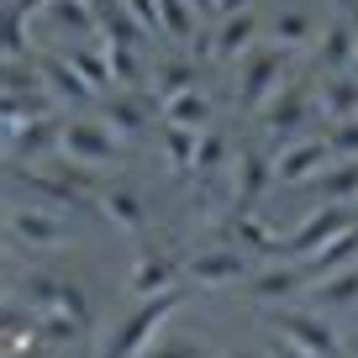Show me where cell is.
Wrapping results in <instances>:
<instances>
[{
  "instance_id": "cell-1",
  "label": "cell",
  "mask_w": 358,
  "mask_h": 358,
  "mask_svg": "<svg viewBox=\"0 0 358 358\" xmlns=\"http://www.w3.org/2000/svg\"><path fill=\"white\" fill-rule=\"evenodd\" d=\"M185 306V285L179 290H164L153 295V301H137L132 311L122 316V322L111 327V337H106L101 348H95V358H143L148 348L164 337V327L174 322V311Z\"/></svg>"
},
{
  "instance_id": "cell-2",
  "label": "cell",
  "mask_w": 358,
  "mask_h": 358,
  "mask_svg": "<svg viewBox=\"0 0 358 358\" xmlns=\"http://www.w3.org/2000/svg\"><path fill=\"white\" fill-rule=\"evenodd\" d=\"M295 79V48H280V43H258L253 53L237 64V111L243 116H258L285 85Z\"/></svg>"
},
{
  "instance_id": "cell-3",
  "label": "cell",
  "mask_w": 358,
  "mask_h": 358,
  "mask_svg": "<svg viewBox=\"0 0 358 358\" xmlns=\"http://www.w3.org/2000/svg\"><path fill=\"white\" fill-rule=\"evenodd\" d=\"M264 311V322H268V332L274 337H285V343H295L301 353H311V358H343V337H337V327L327 322L322 311H306V306H258Z\"/></svg>"
},
{
  "instance_id": "cell-4",
  "label": "cell",
  "mask_w": 358,
  "mask_h": 358,
  "mask_svg": "<svg viewBox=\"0 0 358 358\" xmlns=\"http://www.w3.org/2000/svg\"><path fill=\"white\" fill-rule=\"evenodd\" d=\"M6 243L11 248H27V253H64L74 243V227H69L64 211H48L37 201H11L6 211Z\"/></svg>"
},
{
  "instance_id": "cell-5",
  "label": "cell",
  "mask_w": 358,
  "mask_h": 358,
  "mask_svg": "<svg viewBox=\"0 0 358 358\" xmlns=\"http://www.w3.org/2000/svg\"><path fill=\"white\" fill-rule=\"evenodd\" d=\"M11 301H27L32 311H69L90 327V290L79 280H69L64 268H32L27 280H11Z\"/></svg>"
},
{
  "instance_id": "cell-6",
  "label": "cell",
  "mask_w": 358,
  "mask_h": 358,
  "mask_svg": "<svg viewBox=\"0 0 358 358\" xmlns=\"http://www.w3.org/2000/svg\"><path fill=\"white\" fill-rule=\"evenodd\" d=\"M58 158L79 169H111V164H127V137H116L101 116H69Z\"/></svg>"
},
{
  "instance_id": "cell-7",
  "label": "cell",
  "mask_w": 358,
  "mask_h": 358,
  "mask_svg": "<svg viewBox=\"0 0 358 358\" xmlns=\"http://www.w3.org/2000/svg\"><path fill=\"white\" fill-rule=\"evenodd\" d=\"M311 116H316V85H311V79H290V85H285L280 95L253 116V122H258V132H264V137H280V148H285V143H295V137L306 132Z\"/></svg>"
},
{
  "instance_id": "cell-8",
  "label": "cell",
  "mask_w": 358,
  "mask_h": 358,
  "mask_svg": "<svg viewBox=\"0 0 358 358\" xmlns=\"http://www.w3.org/2000/svg\"><path fill=\"white\" fill-rule=\"evenodd\" d=\"M253 268H258L253 253L222 243V248H206V253L185 258V285H195V290H232V285L253 280Z\"/></svg>"
},
{
  "instance_id": "cell-9",
  "label": "cell",
  "mask_w": 358,
  "mask_h": 358,
  "mask_svg": "<svg viewBox=\"0 0 358 358\" xmlns=\"http://www.w3.org/2000/svg\"><path fill=\"white\" fill-rule=\"evenodd\" d=\"M353 206H311L301 222L285 232V248L280 258H316L327 243H337L343 232H353Z\"/></svg>"
},
{
  "instance_id": "cell-10",
  "label": "cell",
  "mask_w": 358,
  "mask_h": 358,
  "mask_svg": "<svg viewBox=\"0 0 358 358\" xmlns=\"http://www.w3.org/2000/svg\"><path fill=\"white\" fill-rule=\"evenodd\" d=\"M311 264H301V258H280V264H258L253 280L243 285L248 301L258 306H290L295 295H311Z\"/></svg>"
},
{
  "instance_id": "cell-11",
  "label": "cell",
  "mask_w": 358,
  "mask_h": 358,
  "mask_svg": "<svg viewBox=\"0 0 358 358\" xmlns=\"http://www.w3.org/2000/svg\"><path fill=\"white\" fill-rule=\"evenodd\" d=\"M268 37V22L258 11H237V16H216L211 32H206V58L216 64H243L258 43Z\"/></svg>"
},
{
  "instance_id": "cell-12",
  "label": "cell",
  "mask_w": 358,
  "mask_h": 358,
  "mask_svg": "<svg viewBox=\"0 0 358 358\" xmlns=\"http://www.w3.org/2000/svg\"><path fill=\"white\" fill-rule=\"evenodd\" d=\"M64 127H69L64 111H48V116H37V122L6 132V164H32L37 169L48 153H64Z\"/></svg>"
},
{
  "instance_id": "cell-13",
  "label": "cell",
  "mask_w": 358,
  "mask_h": 358,
  "mask_svg": "<svg viewBox=\"0 0 358 358\" xmlns=\"http://www.w3.org/2000/svg\"><path fill=\"white\" fill-rule=\"evenodd\" d=\"M332 158L337 153H332L327 137H295V143H285L280 153H274V179H280L285 190H306Z\"/></svg>"
},
{
  "instance_id": "cell-14",
  "label": "cell",
  "mask_w": 358,
  "mask_h": 358,
  "mask_svg": "<svg viewBox=\"0 0 358 358\" xmlns=\"http://www.w3.org/2000/svg\"><path fill=\"white\" fill-rule=\"evenodd\" d=\"M179 285H185V264H174L164 248H143L132 274H127V295H132V301H153V295L179 290Z\"/></svg>"
},
{
  "instance_id": "cell-15",
  "label": "cell",
  "mask_w": 358,
  "mask_h": 358,
  "mask_svg": "<svg viewBox=\"0 0 358 358\" xmlns=\"http://www.w3.org/2000/svg\"><path fill=\"white\" fill-rule=\"evenodd\" d=\"M37 74H43V85H48V95H53L58 106H90V101H101L95 90H90V79L79 74L74 64H69L64 53H53V48H37Z\"/></svg>"
},
{
  "instance_id": "cell-16",
  "label": "cell",
  "mask_w": 358,
  "mask_h": 358,
  "mask_svg": "<svg viewBox=\"0 0 358 358\" xmlns=\"http://www.w3.org/2000/svg\"><path fill=\"white\" fill-rule=\"evenodd\" d=\"M274 185H280V179H274V158H268L258 143L237 148V164H232V206H258Z\"/></svg>"
},
{
  "instance_id": "cell-17",
  "label": "cell",
  "mask_w": 358,
  "mask_h": 358,
  "mask_svg": "<svg viewBox=\"0 0 358 358\" xmlns=\"http://www.w3.org/2000/svg\"><path fill=\"white\" fill-rule=\"evenodd\" d=\"M95 116H101L116 137H127V143L143 137L148 127H153V111H148L143 90H106L101 101H95Z\"/></svg>"
},
{
  "instance_id": "cell-18",
  "label": "cell",
  "mask_w": 358,
  "mask_h": 358,
  "mask_svg": "<svg viewBox=\"0 0 358 358\" xmlns=\"http://www.w3.org/2000/svg\"><path fill=\"white\" fill-rule=\"evenodd\" d=\"M222 243L243 248V253H253V258H280L285 237L268 232V227L253 216V206H232V211H227V222H222Z\"/></svg>"
},
{
  "instance_id": "cell-19",
  "label": "cell",
  "mask_w": 358,
  "mask_h": 358,
  "mask_svg": "<svg viewBox=\"0 0 358 358\" xmlns=\"http://www.w3.org/2000/svg\"><path fill=\"white\" fill-rule=\"evenodd\" d=\"M358 64V22L353 16H337L332 27H322L316 37V69L322 74H348Z\"/></svg>"
},
{
  "instance_id": "cell-20",
  "label": "cell",
  "mask_w": 358,
  "mask_h": 358,
  "mask_svg": "<svg viewBox=\"0 0 358 358\" xmlns=\"http://www.w3.org/2000/svg\"><path fill=\"white\" fill-rule=\"evenodd\" d=\"M95 37L111 43V48H148V37H153V32L127 11L122 0H95Z\"/></svg>"
},
{
  "instance_id": "cell-21",
  "label": "cell",
  "mask_w": 358,
  "mask_h": 358,
  "mask_svg": "<svg viewBox=\"0 0 358 358\" xmlns=\"http://www.w3.org/2000/svg\"><path fill=\"white\" fill-rule=\"evenodd\" d=\"M306 190H311L316 206H353L358 201V158H332Z\"/></svg>"
},
{
  "instance_id": "cell-22",
  "label": "cell",
  "mask_w": 358,
  "mask_h": 358,
  "mask_svg": "<svg viewBox=\"0 0 358 358\" xmlns=\"http://www.w3.org/2000/svg\"><path fill=\"white\" fill-rule=\"evenodd\" d=\"M101 211H106V222H111L116 232H127V237L148 232V201L132 190V185H106L101 190Z\"/></svg>"
},
{
  "instance_id": "cell-23",
  "label": "cell",
  "mask_w": 358,
  "mask_h": 358,
  "mask_svg": "<svg viewBox=\"0 0 358 358\" xmlns=\"http://www.w3.org/2000/svg\"><path fill=\"white\" fill-rule=\"evenodd\" d=\"M158 122H174V127H190V132H206V127L216 122L211 90L195 85V90H185V95H174V101H164V106H158Z\"/></svg>"
},
{
  "instance_id": "cell-24",
  "label": "cell",
  "mask_w": 358,
  "mask_h": 358,
  "mask_svg": "<svg viewBox=\"0 0 358 358\" xmlns=\"http://www.w3.org/2000/svg\"><path fill=\"white\" fill-rule=\"evenodd\" d=\"M316 111L327 116V122H353L358 116V74L348 69V74H322V85H316Z\"/></svg>"
},
{
  "instance_id": "cell-25",
  "label": "cell",
  "mask_w": 358,
  "mask_h": 358,
  "mask_svg": "<svg viewBox=\"0 0 358 358\" xmlns=\"http://www.w3.org/2000/svg\"><path fill=\"white\" fill-rule=\"evenodd\" d=\"M43 327H37V311L27 306V316H22V301H11L6 306V358H37L43 353Z\"/></svg>"
},
{
  "instance_id": "cell-26",
  "label": "cell",
  "mask_w": 358,
  "mask_h": 358,
  "mask_svg": "<svg viewBox=\"0 0 358 358\" xmlns=\"http://www.w3.org/2000/svg\"><path fill=\"white\" fill-rule=\"evenodd\" d=\"M316 22L311 11H301V6H285V11L268 16V43H280V48H295V53H306V48H316Z\"/></svg>"
},
{
  "instance_id": "cell-27",
  "label": "cell",
  "mask_w": 358,
  "mask_h": 358,
  "mask_svg": "<svg viewBox=\"0 0 358 358\" xmlns=\"http://www.w3.org/2000/svg\"><path fill=\"white\" fill-rule=\"evenodd\" d=\"M201 137L190 127H174V122H158V148H164V164L174 174H195V158H201Z\"/></svg>"
},
{
  "instance_id": "cell-28",
  "label": "cell",
  "mask_w": 358,
  "mask_h": 358,
  "mask_svg": "<svg viewBox=\"0 0 358 358\" xmlns=\"http://www.w3.org/2000/svg\"><path fill=\"white\" fill-rule=\"evenodd\" d=\"M206 16L195 11L190 0H158V37H169L174 48H190L195 32H201Z\"/></svg>"
},
{
  "instance_id": "cell-29",
  "label": "cell",
  "mask_w": 358,
  "mask_h": 358,
  "mask_svg": "<svg viewBox=\"0 0 358 358\" xmlns=\"http://www.w3.org/2000/svg\"><path fill=\"white\" fill-rule=\"evenodd\" d=\"M306 306H316V311H358V264L332 274V280H322V285H311Z\"/></svg>"
},
{
  "instance_id": "cell-30",
  "label": "cell",
  "mask_w": 358,
  "mask_h": 358,
  "mask_svg": "<svg viewBox=\"0 0 358 358\" xmlns=\"http://www.w3.org/2000/svg\"><path fill=\"white\" fill-rule=\"evenodd\" d=\"M43 27H53L58 37H95V6L90 0H53L43 11Z\"/></svg>"
},
{
  "instance_id": "cell-31",
  "label": "cell",
  "mask_w": 358,
  "mask_h": 358,
  "mask_svg": "<svg viewBox=\"0 0 358 358\" xmlns=\"http://www.w3.org/2000/svg\"><path fill=\"white\" fill-rule=\"evenodd\" d=\"M64 58L90 79V90H95V95L116 90V74H111V53H106V43H101V48H79V43H69V48H64Z\"/></svg>"
},
{
  "instance_id": "cell-32",
  "label": "cell",
  "mask_w": 358,
  "mask_h": 358,
  "mask_svg": "<svg viewBox=\"0 0 358 358\" xmlns=\"http://www.w3.org/2000/svg\"><path fill=\"white\" fill-rule=\"evenodd\" d=\"M201 85V74H195V58H164V64L153 69V95L158 101H174V95H185V90Z\"/></svg>"
},
{
  "instance_id": "cell-33",
  "label": "cell",
  "mask_w": 358,
  "mask_h": 358,
  "mask_svg": "<svg viewBox=\"0 0 358 358\" xmlns=\"http://www.w3.org/2000/svg\"><path fill=\"white\" fill-rule=\"evenodd\" d=\"M143 358H216V353H211V343H206V337H169V332H164Z\"/></svg>"
},
{
  "instance_id": "cell-34",
  "label": "cell",
  "mask_w": 358,
  "mask_h": 358,
  "mask_svg": "<svg viewBox=\"0 0 358 358\" xmlns=\"http://www.w3.org/2000/svg\"><path fill=\"white\" fill-rule=\"evenodd\" d=\"M327 143H332L337 158H358V116L353 122H332L327 127Z\"/></svg>"
},
{
  "instance_id": "cell-35",
  "label": "cell",
  "mask_w": 358,
  "mask_h": 358,
  "mask_svg": "<svg viewBox=\"0 0 358 358\" xmlns=\"http://www.w3.org/2000/svg\"><path fill=\"white\" fill-rule=\"evenodd\" d=\"M48 6H53V0H6V11H11V16H27V22H43Z\"/></svg>"
},
{
  "instance_id": "cell-36",
  "label": "cell",
  "mask_w": 358,
  "mask_h": 358,
  "mask_svg": "<svg viewBox=\"0 0 358 358\" xmlns=\"http://www.w3.org/2000/svg\"><path fill=\"white\" fill-rule=\"evenodd\" d=\"M268 358H311V353H301V348H295V343H285V337H274V343H268Z\"/></svg>"
},
{
  "instance_id": "cell-37",
  "label": "cell",
  "mask_w": 358,
  "mask_h": 358,
  "mask_svg": "<svg viewBox=\"0 0 358 358\" xmlns=\"http://www.w3.org/2000/svg\"><path fill=\"white\" fill-rule=\"evenodd\" d=\"M237 11H253V0H216V16H237Z\"/></svg>"
},
{
  "instance_id": "cell-38",
  "label": "cell",
  "mask_w": 358,
  "mask_h": 358,
  "mask_svg": "<svg viewBox=\"0 0 358 358\" xmlns=\"http://www.w3.org/2000/svg\"><path fill=\"white\" fill-rule=\"evenodd\" d=\"M190 6H195L201 16H206V22H216V0H190Z\"/></svg>"
},
{
  "instance_id": "cell-39",
  "label": "cell",
  "mask_w": 358,
  "mask_h": 358,
  "mask_svg": "<svg viewBox=\"0 0 358 358\" xmlns=\"http://www.w3.org/2000/svg\"><path fill=\"white\" fill-rule=\"evenodd\" d=\"M332 6H337V16H353L358 22V0H332Z\"/></svg>"
},
{
  "instance_id": "cell-40",
  "label": "cell",
  "mask_w": 358,
  "mask_h": 358,
  "mask_svg": "<svg viewBox=\"0 0 358 358\" xmlns=\"http://www.w3.org/2000/svg\"><path fill=\"white\" fill-rule=\"evenodd\" d=\"M69 358V353H64ZM74 358H95V348H74Z\"/></svg>"
},
{
  "instance_id": "cell-41",
  "label": "cell",
  "mask_w": 358,
  "mask_h": 358,
  "mask_svg": "<svg viewBox=\"0 0 358 358\" xmlns=\"http://www.w3.org/2000/svg\"><path fill=\"white\" fill-rule=\"evenodd\" d=\"M232 358H268V353H232Z\"/></svg>"
},
{
  "instance_id": "cell-42",
  "label": "cell",
  "mask_w": 358,
  "mask_h": 358,
  "mask_svg": "<svg viewBox=\"0 0 358 358\" xmlns=\"http://www.w3.org/2000/svg\"><path fill=\"white\" fill-rule=\"evenodd\" d=\"M353 74H358V64H353Z\"/></svg>"
},
{
  "instance_id": "cell-43",
  "label": "cell",
  "mask_w": 358,
  "mask_h": 358,
  "mask_svg": "<svg viewBox=\"0 0 358 358\" xmlns=\"http://www.w3.org/2000/svg\"><path fill=\"white\" fill-rule=\"evenodd\" d=\"M90 6H95V0H90Z\"/></svg>"
}]
</instances>
